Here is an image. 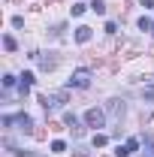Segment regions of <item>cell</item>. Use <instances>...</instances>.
I'll list each match as a JSON object with an SVG mask.
<instances>
[{
  "mask_svg": "<svg viewBox=\"0 0 154 157\" xmlns=\"http://www.w3.org/2000/svg\"><path fill=\"white\" fill-rule=\"evenodd\" d=\"M64 100H67V91H60V94H42L39 103H42L45 112H58L60 106H64Z\"/></svg>",
  "mask_w": 154,
  "mask_h": 157,
  "instance_id": "1",
  "label": "cell"
},
{
  "mask_svg": "<svg viewBox=\"0 0 154 157\" xmlns=\"http://www.w3.org/2000/svg\"><path fill=\"white\" fill-rule=\"evenodd\" d=\"M91 85V70H76L73 76H70V82H67V88L73 91V88H88Z\"/></svg>",
  "mask_w": 154,
  "mask_h": 157,
  "instance_id": "2",
  "label": "cell"
},
{
  "mask_svg": "<svg viewBox=\"0 0 154 157\" xmlns=\"http://www.w3.org/2000/svg\"><path fill=\"white\" fill-rule=\"evenodd\" d=\"M85 124H88V127H103V124H106V112H103V109H88V112H85Z\"/></svg>",
  "mask_w": 154,
  "mask_h": 157,
  "instance_id": "3",
  "label": "cell"
},
{
  "mask_svg": "<svg viewBox=\"0 0 154 157\" xmlns=\"http://www.w3.org/2000/svg\"><path fill=\"white\" fill-rule=\"evenodd\" d=\"M124 112H127L124 100H109V103H106V115H109V118H115V121H121V118H124Z\"/></svg>",
  "mask_w": 154,
  "mask_h": 157,
  "instance_id": "4",
  "label": "cell"
},
{
  "mask_svg": "<svg viewBox=\"0 0 154 157\" xmlns=\"http://www.w3.org/2000/svg\"><path fill=\"white\" fill-rule=\"evenodd\" d=\"M30 58H33V60H39V67H42V70H45V73H48V70H55V58H45V55H42V52H33V55H30Z\"/></svg>",
  "mask_w": 154,
  "mask_h": 157,
  "instance_id": "5",
  "label": "cell"
},
{
  "mask_svg": "<svg viewBox=\"0 0 154 157\" xmlns=\"http://www.w3.org/2000/svg\"><path fill=\"white\" fill-rule=\"evenodd\" d=\"M91 36H94V30H91V27H85V24H82V27H76V42H82V45H85V42H91Z\"/></svg>",
  "mask_w": 154,
  "mask_h": 157,
  "instance_id": "6",
  "label": "cell"
},
{
  "mask_svg": "<svg viewBox=\"0 0 154 157\" xmlns=\"http://www.w3.org/2000/svg\"><path fill=\"white\" fill-rule=\"evenodd\" d=\"M30 85H33V73H21V76H18V91H21V94H27Z\"/></svg>",
  "mask_w": 154,
  "mask_h": 157,
  "instance_id": "7",
  "label": "cell"
},
{
  "mask_svg": "<svg viewBox=\"0 0 154 157\" xmlns=\"http://www.w3.org/2000/svg\"><path fill=\"white\" fill-rule=\"evenodd\" d=\"M15 124H18V130H24V133L33 130V118L30 115H15Z\"/></svg>",
  "mask_w": 154,
  "mask_h": 157,
  "instance_id": "8",
  "label": "cell"
},
{
  "mask_svg": "<svg viewBox=\"0 0 154 157\" xmlns=\"http://www.w3.org/2000/svg\"><path fill=\"white\" fill-rule=\"evenodd\" d=\"M64 121H67V127H70V130H73L76 136H82V127H79V118L73 115V112H67V115H64Z\"/></svg>",
  "mask_w": 154,
  "mask_h": 157,
  "instance_id": "9",
  "label": "cell"
},
{
  "mask_svg": "<svg viewBox=\"0 0 154 157\" xmlns=\"http://www.w3.org/2000/svg\"><path fill=\"white\" fill-rule=\"evenodd\" d=\"M91 9H94L97 15H106V3L103 0H91Z\"/></svg>",
  "mask_w": 154,
  "mask_h": 157,
  "instance_id": "10",
  "label": "cell"
},
{
  "mask_svg": "<svg viewBox=\"0 0 154 157\" xmlns=\"http://www.w3.org/2000/svg\"><path fill=\"white\" fill-rule=\"evenodd\" d=\"M139 30H154V21L148 18V15H142V18H139Z\"/></svg>",
  "mask_w": 154,
  "mask_h": 157,
  "instance_id": "11",
  "label": "cell"
},
{
  "mask_svg": "<svg viewBox=\"0 0 154 157\" xmlns=\"http://www.w3.org/2000/svg\"><path fill=\"white\" fill-rule=\"evenodd\" d=\"M142 97H145V103H154V85H145L142 88Z\"/></svg>",
  "mask_w": 154,
  "mask_h": 157,
  "instance_id": "12",
  "label": "cell"
},
{
  "mask_svg": "<svg viewBox=\"0 0 154 157\" xmlns=\"http://www.w3.org/2000/svg\"><path fill=\"white\" fill-rule=\"evenodd\" d=\"M52 151H55V154L67 151V142H64V139H55V142H52Z\"/></svg>",
  "mask_w": 154,
  "mask_h": 157,
  "instance_id": "13",
  "label": "cell"
},
{
  "mask_svg": "<svg viewBox=\"0 0 154 157\" xmlns=\"http://www.w3.org/2000/svg\"><path fill=\"white\" fill-rule=\"evenodd\" d=\"M109 142V136H103V133H94V148H103Z\"/></svg>",
  "mask_w": 154,
  "mask_h": 157,
  "instance_id": "14",
  "label": "cell"
},
{
  "mask_svg": "<svg viewBox=\"0 0 154 157\" xmlns=\"http://www.w3.org/2000/svg\"><path fill=\"white\" fill-rule=\"evenodd\" d=\"M127 148H130V154H136V151H139V139L130 136V139H127Z\"/></svg>",
  "mask_w": 154,
  "mask_h": 157,
  "instance_id": "15",
  "label": "cell"
},
{
  "mask_svg": "<svg viewBox=\"0 0 154 157\" xmlns=\"http://www.w3.org/2000/svg\"><path fill=\"white\" fill-rule=\"evenodd\" d=\"M115 157H130V148H127V145H118V148H115Z\"/></svg>",
  "mask_w": 154,
  "mask_h": 157,
  "instance_id": "16",
  "label": "cell"
},
{
  "mask_svg": "<svg viewBox=\"0 0 154 157\" xmlns=\"http://www.w3.org/2000/svg\"><path fill=\"white\" fill-rule=\"evenodd\" d=\"M3 45H6V52H15V39L12 36H3Z\"/></svg>",
  "mask_w": 154,
  "mask_h": 157,
  "instance_id": "17",
  "label": "cell"
},
{
  "mask_svg": "<svg viewBox=\"0 0 154 157\" xmlns=\"http://www.w3.org/2000/svg\"><path fill=\"white\" fill-rule=\"evenodd\" d=\"M12 85H15V76H12V73H6V76H3V88H12Z\"/></svg>",
  "mask_w": 154,
  "mask_h": 157,
  "instance_id": "18",
  "label": "cell"
},
{
  "mask_svg": "<svg viewBox=\"0 0 154 157\" xmlns=\"http://www.w3.org/2000/svg\"><path fill=\"white\" fill-rule=\"evenodd\" d=\"M142 6H145V9H151V6H154V0H142Z\"/></svg>",
  "mask_w": 154,
  "mask_h": 157,
  "instance_id": "19",
  "label": "cell"
}]
</instances>
